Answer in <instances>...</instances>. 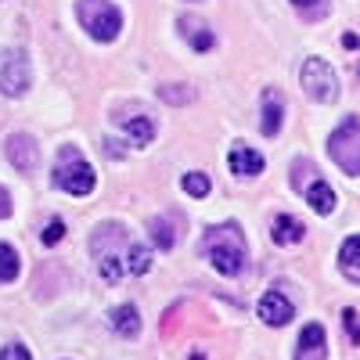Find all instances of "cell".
I'll return each mask as SVG.
<instances>
[{"label":"cell","mask_w":360,"mask_h":360,"mask_svg":"<svg viewBox=\"0 0 360 360\" xmlns=\"http://www.w3.org/2000/svg\"><path fill=\"white\" fill-rule=\"evenodd\" d=\"M205 256L213 259V266L220 270L224 278H234V274H242V266H245V234L238 224H224V227H209L205 231V242H202Z\"/></svg>","instance_id":"obj_1"},{"label":"cell","mask_w":360,"mask_h":360,"mask_svg":"<svg viewBox=\"0 0 360 360\" xmlns=\"http://www.w3.org/2000/svg\"><path fill=\"white\" fill-rule=\"evenodd\" d=\"M54 184L62 188L65 195H90L94 191V169H90V162L76 152L72 144H65L62 152H58V166H54Z\"/></svg>","instance_id":"obj_2"},{"label":"cell","mask_w":360,"mask_h":360,"mask_svg":"<svg viewBox=\"0 0 360 360\" xmlns=\"http://www.w3.org/2000/svg\"><path fill=\"white\" fill-rule=\"evenodd\" d=\"M130 242H127V234L123 227H115V224H105L94 231V259H98V270H101V278L108 285H115L119 278H123V263H119V252H127Z\"/></svg>","instance_id":"obj_3"},{"label":"cell","mask_w":360,"mask_h":360,"mask_svg":"<svg viewBox=\"0 0 360 360\" xmlns=\"http://www.w3.org/2000/svg\"><path fill=\"white\" fill-rule=\"evenodd\" d=\"M76 18H79V25L86 29V33L94 40H101V44L115 40L119 25H123V15H119V8L112 4V0H79Z\"/></svg>","instance_id":"obj_4"},{"label":"cell","mask_w":360,"mask_h":360,"mask_svg":"<svg viewBox=\"0 0 360 360\" xmlns=\"http://www.w3.org/2000/svg\"><path fill=\"white\" fill-rule=\"evenodd\" d=\"M328 155L339 162V169H346L349 176H360V119L349 115L342 119V127L328 141Z\"/></svg>","instance_id":"obj_5"},{"label":"cell","mask_w":360,"mask_h":360,"mask_svg":"<svg viewBox=\"0 0 360 360\" xmlns=\"http://www.w3.org/2000/svg\"><path fill=\"white\" fill-rule=\"evenodd\" d=\"M303 90L314 101L332 105L339 98V76H335V69L328 65L324 58H307V62H303Z\"/></svg>","instance_id":"obj_6"},{"label":"cell","mask_w":360,"mask_h":360,"mask_svg":"<svg viewBox=\"0 0 360 360\" xmlns=\"http://www.w3.org/2000/svg\"><path fill=\"white\" fill-rule=\"evenodd\" d=\"M0 90L8 98H18L29 90V58L22 51H8V58L0 62Z\"/></svg>","instance_id":"obj_7"},{"label":"cell","mask_w":360,"mask_h":360,"mask_svg":"<svg viewBox=\"0 0 360 360\" xmlns=\"http://www.w3.org/2000/svg\"><path fill=\"white\" fill-rule=\"evenodd\" d=\"M256 314H259L263 324H270V328H285V324L295 317V307H292L288 295H281V288H270V292L259 299Z\"/></svg>","instance_id":"obj_8"},{"label":"cell","mask_w":360,"mask_h":360,"mask_svg":"<svg viewBox=\"0 0 360 360\" xmlns=\"http://www.w3.org/2000/svg\"><path fill=\"white\" fill-rule=\"evenodd\" d=\"M324 356H328L324 328L321 324H307L303 335H299V346H295V360H324Z\"/></svg>","instance_id":"obj_9"},{"label":"cell","mask_w":360,"mask_h":360,"mask_svg":"<svg viewBox=\"0 0 360 360\" xmlns=\"http://www.w3.org/2000/svg\"><path fill=\"white\" fill-rule=\"evenodd\" d=\"M227 162H231V173H234V176H259V173H263V155L252 152L249 144H234Z\"/></svg>","instance_id":"obj_10"},{"label":"cell","mask_w":360,"mask_h":360,"mask_svg":"<svg viewBox=\"0 0 360 360\" xmlns=\"http://www.w3.org/2000/svg\"><path fill=\"white\" fill-rule=\"evenodd\" d=\"M8 159H11V166L33 173L37 169V144L29 141L25 134H11L8 137Z\"/></svg>","instance_id":"obj_11"},{"label":"cell","mask_w":360,"mask_h":360,"mask_svg":"<svg viewBox=\"0 0 360 360\" xmlns=\"http://www.w3.org/2000/svg\"><path fill=\"white\" fill-rule=\"evenodd\" d=\"M281 119H285V98L278 94L274 86L263 90V134L274 137L281 130Z\"/></svg>","instance_id":"obj_12"},{"label":"cell","mask_w":360,"mask_h":360,"mask_svg":"<svg viewBox=\"0 0 360 360\" xmlns=\"http://www.w3.org/2000/svg\"><path fill=\"white\" fill-rule=\"evenodd\" d=\"M180 25V37H184L198 54H205V51H213V44H217V37L213 33H209V29H205V22H198V18H191V15H184V18H180L176 22Z\"/></svg>","instance_id":"obj_13"},{"label":"cell","mask_w":360,"mask_h":360,"mask_svg":"<svg viewBox=\"0 0 360 360\" xmlns=\"http://www.w3.org/2000/svg\"><path fill=\"white\" fill-rule=\"evenodd\" d=\"M270 238H274L278 245H295V242H303V238H307V227H303V220H299V217L281 213V217H274Z\"/></svg>","instance_id":"obj_14"},{"label":"cell","mask_w":360,"mask_h":360,"mask_svg":"<svg viewBox=\"0 0 360 360\" xmlns=\"http://www.w3.org/2000/svg\"><path fill=\"white\" fill-rule=\"evenodd\" d=\"M119 123H123V130H127V137L134 141V144H148L155 137V127H152V119L148 115H141V108H137V115H127V112H119Z\"/></svg>","instance_id":"obj_15"},{"label":"cell","mask_w":360,"mask_h":360,"mask_svg":"<svg viewBox=\"0 0 360 360\" xmlns=\"http://www.w3.org/2000/svg\"><path fill=\"white\" fill-rule=\"evenodd\" d=\"M339 266L349 281H360V234L346 238L342 249H339Z\"/></svg>","instance_id":"obj_16"},{"label":"cell","mask_w":360,"mask_h":360,"mask_svg":"<svg viewBox=\"0 0 360 360\" xmlns=\"http://www.w3.org/2000/svg\"><path fill=\"white\" fill-rule=\"evenodd\" d=\"M307 202L317 209L321 217H328V213H335V191L324 184V180H314V184L307 188Z\"/></svg>","instance_id":"obj_17"},{"label":"cell","mask_w":360,"mask_h":360,"mask_svg":"<svg viewBox=\"0 0 360 360\" xmlns=\"http://www.w3.org/2000/svg\"><path fill=\"white\" fill-rule=\"evenodd\" d=\"M112 328H115L123 339H134V335L141 332V314H137V307H130V303L119 307V310L112 314Z\"/></svg>","instance_id":"obj_18"},{"label":"cell","mask_w":360,"mask_h":360,"mask_svg":"<svg viewBox=\"0 0 360 360\" xmlns=\"http://www.w3.org/2000/svg\"><path fill=\"white\" fill-rule=\"evenodd\" d=\"M148 227H152V238H155V245H159V249H173V245H176V227H173V220L155 217Z\"/></svg>","instance_id":"obj_19"},{"label":"cell","mask_w":360,"mask_h":360,"mask_svg":"<svg viewBox=\"0 0 360 360\" xmlns=\"http://www.w3.org/2000/svg\"><path fill=\"white\" fill-rule=\"evenodd\" d=\"M148 266H152V252H148V245L130 242V249H127V270H130V274H144Z\"/></svg>","instance_id":"obj_20"},{"label":"cell","mask_w":360,"mask_h":360,"mask_svg":"<svg viewBox=\"0 0 360 360\" xmlns=\"http://www.w3.org/2000/svg\"><path fill=\"white\" fill-rule=\"evenodd\" d=\"M15 278H18V256H15L11 245L0 242V285H4V281H15Z\"/></svg>","instance_id":"obj_21"},{"label":"cell","mask_w":360,"mask_h":360,"mask_svg":"<svg viewBox=\"0 0 360 360\" xmlns=\"http://www.w3.org/2000/svg\"><path fill=\"white\" fill-rule=\"evenodd\" d=\"M159 98L162 101H173V105H184V101H195V90L191 86H176V83H162L159 86Z\"/></svg>","instance_id":"obj_22"},{"label":"cell","mask_w":360,"mask_h":360,"mask_svg":"<svg viewBox=\"0 0 360 360\" xmlns=\"http://www.w3.org/2000/svg\"><path fill=\"white\" fill-rule=\"evenodd\" d=\"M180 184H184V191L195 195V198H205V195H209V176H205V173H184V180H180Z\"/></svg>","instance_id":"obj_23"},{"label":"cell","mask_w":360,"mask_h":360,"mask_svg":"<svg viewBox=\"0 0 360 360\" xmlns=\"http://www.w3.org/2000/svg\"><path fill=\"white\" fill-rule=\"evenodd\" d=\"M62 234H65V224L62 220H47V227H44V234H40V242L44 245H58V242H62Z\"/></svg>","instance_id":"obj_24"},{"label":"cell","mask_w":360,"mask_h":360,"mask_svg":"<svg viewBox=\"0 0 360 360\" xmlns=\"http://www.w3.org/2000/svg\"><path fill=\"white\" fill-rule=\"evenodd\" d=\"M0 360H33V356H29V349H25V346L11 342V346H4V349H0Z\"/></svg>","instance_id":"obj_25"},{"label":"cell","mask_w":360,"mask_h":360,"mask_svg":"<svg viewBox=\"0 0 360 360\" xmlns=\"http://www.w3.org/2000/svg\"><path fill=\"white\" fill-rule=\"evenodd\" d=\"M342 321H346V328H349V339L360 342V314H356V310H346Z\"/></svg>","instance_id":"obj_26"},{"label":"cell","mask_w":360,"mask_h":360,"mask_svg":"<svg viewBox=\"0 0 360 360\" xmlns=\"http://www.w3.org/2000/svg\"><path fill=\"white\" fill-rule=\"evenodd\" d=\"M292 4H295L299 11H314V15H317V11L324 8V0H292Z\"/></svg>","instance_id":"obj_27"},{"label":"cell","mask_w":360,"mask_h":360,"mask_svg":"<svg viewBox=\"0 0 360 360\" xmlns=\"http://www.w3.org/2000/svg\"><path fill=\"white\" fill-rule=\"evenodd\" d=\"M4 217H11V198H8L4 188H0V220H4Z\"/></svg>","instance_id":"obj_28"}]
</instances>
